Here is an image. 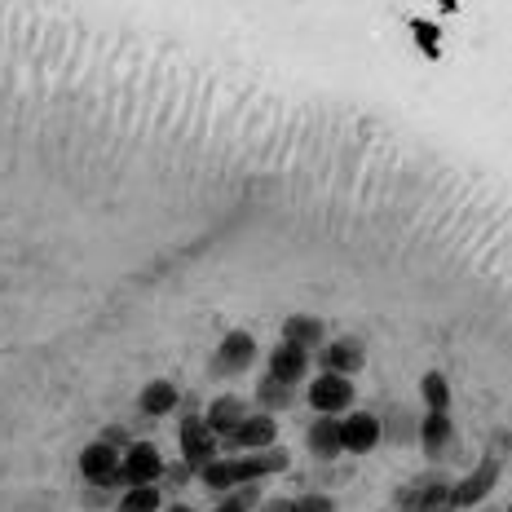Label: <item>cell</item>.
<instances>
[{
    "label": "cell",
    "instance_id": "6da1fadb",
    "mask_svg": "<svg viewBox=\"0 0 512 512\" xmlns=\"http://www.w3.org/2000/svg\"><path fill=\"white\" fill-rule=\"evenodd\" d=\"M287 464H292V455H287L283 446H270V451H243V455H221V460H212L208 468H199V482L221 499V495H230V490H239V486H261L265 477L287 473Z\"/></svg>",
    "mask_w": 512,
    "mask_h": 512
},
{
    "label": "cell",
    "instance_id": "7a4b0ae2",
    "mask_svg": "<svg viewBox=\"0 0 512 512\" xmlns=\"http://www.w3.org/2000/svg\"><path fill=\"white\" fill-rule=\"evenodd\" d=\"M177 446H181V460L195 468V473L226 455V451H221L217 429H212L204 415H181V424H177Z\"/></svg>",
    "mask_w": 512,
    "mask_h": 512
},
{
    "label": "cell",
    "instance_id": "3957f363",
    "mask_svg": "<svg viewBox=\"0 0 512 512\" xmlns=\"http://www.w3.org/2000/svg\"><path fill=\"white\" fill-rule=\"evenodd\" d=\"M354 376H336V371H318L305 384V402L314 407V415H349L354 411Z\"/></svg>",
    "mask_w": 512,
    "mask_h": 512
},
{
    "label": "cell",
    "instance_id": "277c9868",
    "mask_svg": "<svg viewBox=\"0 0 512 512\" xmlns=\"http://www.w3.org/2000/svg\"><path fill=\"white\" fill-rule=\"evenodd\" d=\"M398 508H415V512H460L455 499V482L442 473H424L398 495Z\"/></svg>",
    "mask_w": 512,
    "mask_h": 512
},
{
    "label": "cell",
    "instance_id": "5b68a950",
    "mask_svg": "<svg viewBox=\"0 0 512 512\" xmlns=\"http://www.w3.org/2000/svg\"><path fill=\"white\" fill-rule=\"evenodd\" d=\"M80 477L89 486H124V451L111 446L106 437L89 442L80 451Z\"/></svg>",
    "mask_w": 512,
    "mask_h": 512
},
{
    "label": "cell",
    "instance_id": "8992f818",
    "mask_svg": "<svg viewBox=\"0 0 512 512\" xmlns=\"http://www.w3.org/2000/svg\"><path fill=\"white\" fill-rule=\"evenodd\" d=\"M270 446H279V420L265 411H252L248 420L234 429L226 442H221V451L226 455H243V451H270Z\"/></svg>",
    "mask_w": 512,
    "mask_h": 512
},
{
    "label": "cell",
    "instance_id": "52a82bcc",
    "mask_svg": "<svg viewBox=\"0 0 512 512\" xmlns=\"http://www.w3.org/2000/svg\"><path fill=\"white\" fill-rule=\"evenodd\" d=\"M168 473L164 451L155 442H128L124 451V490L128 486H159Z\"/></svg>",
    "mask_w": 512,
    "mask_h": 512
},
{
    "label": "cell",
    "instance_id": "ba28073f",
    "mask_svg": "<svg viewBox=\"0 0 512 512\" xmlns=\"http://www.w3.org/2000/svg\"><path fill=\"white\" fill-rule=\"evenodd\" d=\"M499 473H504V460H499L495 451L482 455L468 473L455 482V499H460V508H477V504H486V495L499 486Z\"/></svg>",
    "mask_w": 512,
    "mask_h": 512
},
{
    "label": "cell",
    "instance_id": "9c48e42d",
    "mask_svg": "<svg viewBox=\"0 0 512 512\" xmlns=\"http://www.w3.org/2000/svg\"><path fill=\"white\" fill-rule=\"evenodd\" d=\"M340 437H345V455H371L384 442V420L376 411H349L340 415Z\"/></svg>",
    "mask_w": 512,
    "mask_h": 512
},
{
    "label": "cell",
    "instance_id": "30bf717a",
    "mask_svg": "<svg viewBox=\"0 0 512 512\" xmlns=\"http://www.w3.org/2000/svg\"><path fill=\"white\" fill-rule=\"evenodd\" d=\"M256 354H261V345L252 332H226L217 345V358H212V371L217 376H243V371H252Z\"/></svg>",
    "mask_w": 512,
    "mask_h": 512
},
{
    "label": "cell",
    "instance_id": "8fae6325",
    "mask_svg": "<svg viewBox=\"0 0 512 512\" xmlns=\"http://www.w3.org/2000/svg\"><path fill=\"white\" fill-rule=\"evenodd\" d=\"M367 367V345L358 336H336L318 349V371H336V376H358Z\"/></svg>",
    "mask_w": 512,
    "mask_h": 512
},
{
    "label": "cell",
    "instance_id": "7c38bea8",
    "mask_svg": "<svg viewBox=\"0 0 512 512\" xmlns=\"http://www.w3.org/2000/svg\"><path fill=\"white\" fill-rule=\"evenodd\" d=\"M309 349H301V345H292V340H279V345L270 349V358H265V371H270L274 380H283V384H305L309 380Z\"/></svg>",
    "mask_w": 512,
    "mask_h": 512
},
{
    "label": "cell",
    "instance_id": "4fadbf2b",
    "mask_svg": "<svg viewBox=\"0 0 512 512\" xmlns=\"http://www.w3.org/2000/svg\"><path fill=\"white\" fill-rule=\"evenodd\" d=\"M420 446L429 460H446L455 446V420L451 411H424L420 415Z\"/></svg>",
    "mask_w": 512,
    "mask_h": 512
},
{
    "label": "cell",
    "instance_id": "5bb4252c",
    "mask_svg": "<svg viewBox=\"0 0 512 512\" xmlns=\"http://www.w3.org/2000/svg\"><path fill=\"white\" fill-rule=\"evenodd\" d=\"M305 446L314 460H336L345 455V437H340V415H314L305 429Z\"/></svg>",
    "mask_w": 512,
    "mask_h": 512
},
{
    "label": "cell",
    "instance_id": "9a60e30c",
    "mask_svg": "<svg viewBox=\"0 0 512 512\" xmlns=\"http://www.w3.org/2000/svg\"><path fill=\"white\" fill-rule=\"evenodd\" d=\"M248 415H252V402H248V398H239V393H217V398L208 402L204 420L212 424V429H217L221 442H226V437L239 429V424L248 420Z\"/></svg>",
    "mask_w": 512,
    "mask_h": 512
},
{
    "label": "cell",
    "instance_id": "2e32d148",
    "mask_svg": "<svg viewBox=\"0 0 512 512\" xmlns=\"http://www.w3.org/2000/svg\"><path fill=\"white\" fill-rule=\"evenodd\" d=\"M177 407H181V389L173 380H151L137 393V411H142L146 420H164V415H173Z\"/></svg>",
    "mask_w": 512,
    "mask_h": 512
},
{
    "label": "cell",
    "instance_id": "e0dca14e",
    "mask_svg": "<svg viewBox=\"0 0 512 512\" xmlns=\"http://www.w3.org/2000/svg\"><path fill=\"white\" fill-rule=\"evenodd\" d=\"M252 398H256V411H265V415H279V411H292L296 407V389H292V384H283V380H274L270 371L256 380Z\"/></svg>",
    "mask_w": 512,
    "mask_h": 512
},
{
    "label": "cell",
    "instance_id": "ac0fdd59",
    "mask_svg": "<svg viewBox=\"0 0 512 512\" xmlns=\"http://www.w3.org/2000/svg\"><path fill=\"white\" fill-rule=\"evenodd\" d=\"M283 340H292V345L318 354V349L327 345V327H323V318H314V314H292L283 323Z\"/></svg>",
    "mask_w": 512,
    "mask_h": 512
},
{
    "label": "cell",
    "instance_id": "d6986e66",
    "mask_svg": "<svg viewBox=\"0 0 512 512\" xmlns=\"http://www.w3.org/2000/svg\"><path fill=\"white\" fill-rule=\"evenodd\" d=\"M115 512H164V490L159 486H128Z\"/></svg>",
    "mask_w": 512,
    "mask_h": 512
},
{
    "label": "cell",
    "instance_id": "ffe728a7",
    "mask_svg": "<svg viewBox=\"0 0 512 512\" xmlns=\"http://www.w3.org/2000/svg\"><path fill=\"white\" fill-rule=\"evenodd\" d=\"M420 398H424V411H451V380L442 371H424Z\"/></svg>",
    "mask_w": 512,
    "mask_h": 512
},
{
    "label": "cell",
    "instance_id": "44dd1931",
    "mask_svg": "<svg viewBox=\"0 0 512 512\" xmlns=\"http://www.w3.org/2000/svg\"><path fill=\"white\" fill-rule=\"evenodd\" d=\"M261 504H265V499H261V486H239V490H230V495H221L212 512H256Z\"/></svg>",
    "mask_w": 512,
    "mask_h": 512
},
{
    "label": "cell",
    "instance_id": "7402d4cb",
    "mask_svg": "<svg viewBox=\"0 0 512 512\" xmlns=\"http://www.w3.org/2000/svg\"><path fill=\"white\" fill-rule=\"evenodd\" d=\"M292 512H336V499L323 495V490H305V495L292 499Z\"/></svg>",
    "mask_w": 512,
    "mask_h": 512
},
{
    "label": "cell",
    "instance_id": "603a6c76",
    "mask_svg": "<svg viewBox=\"0 0 512 512\" xmlns=\"http://www.w3.org/2000/svg\"><path fill=\"white\" fill-rule=\"evenodd\" d=\"M256 512H292V499H265Z\"/></svg>",
    "mask_w": 512,
    "mask_h": 512
},
{
    "label": "cell",
    "instance_id": "cb8c5ba5",
    "mask_svg": "<svg viewBox=\"0 0 512 512\" xmlns=\"http://www.w3.org/2000/svg\"><path fill=\"white\" fill-rule=\"evenodd\" d=\"M164 512H199V508H190V504H168Z\"/></svg>",
    "mask_w": 512,
    "mask_h": 512
},
{
    "label": "cell",
    "instance_id": "d4e9b609",
    "mask_svg": "<svg viewBox=\"0 0 512 512\" xmlns=\"http://www.w3.org/2000/svg\"><path fill=\"white\" fill-rule=\"evenodd\" d=\"M393 512H415V508H393Z\"/></svg>",
    "mask_w": 512,
    "mask_h": 512
},
{
    "label": "cell",
    "instance_id": "484cf974",
    "mask_svg": "<svg viewBox=\"0 0 512 512\" xmlns=\"http://www.w3.org/2000/svg\"><path fill=\"white\" fill-rule=\"evenodd\" d=\"M508 512H512V499H508Z\"/></svg>",
    "mask_w": 512,
    "mask_h": 512
}]
</instances>
